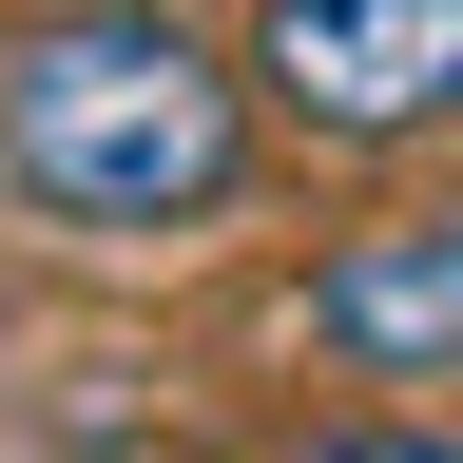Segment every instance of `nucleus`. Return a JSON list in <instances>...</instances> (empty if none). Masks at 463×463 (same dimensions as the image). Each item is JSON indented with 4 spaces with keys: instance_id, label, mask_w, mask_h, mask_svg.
<instances>
[{
    "instance_id": "nucleus-2",
    "label": "nucleus",
    "mask_w": 463,
    "mask_h": 463,
    "mask_svg": "<svg viewBox=\"0 0 463 463\" xmlns=\"http://www.w3.org/2000/svg\"><path fill=\"white\" fill-rule=\"evenodd\" d=\"M251 97L309 155L463 136V0H251Z\"/></svg>"
},
{
    "instance_id": "nucleus-4",
    "label": "nucleus",
    "mask_w": 463,
    "mask_h": 463,
    "mask_svg": "<svg viewBox=\"0 0 463 463\" xmlns=\"http://www.w3.org/2000/svg\"><path fill=\"white\" fill-rule=\"evenodd\" d=\"M289 463H463V425H425V405H347V425H309Z\"/></svg>"
},
{
    "instance_id": "nucleus-1",
    "label": "nucleus",
    "mask_w": 463,
    "mask_h": 463,
    "mask_svg": "<svg viewBox=\"0 0 463 463\" xmlns=\"http://www.w3.org/2000/svg\"><path fill=\"white\" fill-rule=\"evenodd\" d=\"M251 39H194L174 0H20L0 20V213L58 251H174L251 194Z\"/></svg>"
},
{
    "instance_id": "nucleus-3",
    "label": "nucleus",
    "mask_w": 463,
    "mask_h": 463,
    "mask_svg": "<svg viewBox=\"0 0 463 463\" xmlns=\"http://www.w3.org/2000/svg\"><path fill=\"white\" fill-rule=\"evenodd\" d=\"M309 367L347 386H463V194L367 213L309 251Z\"/></svg>"
}]
</instances>
